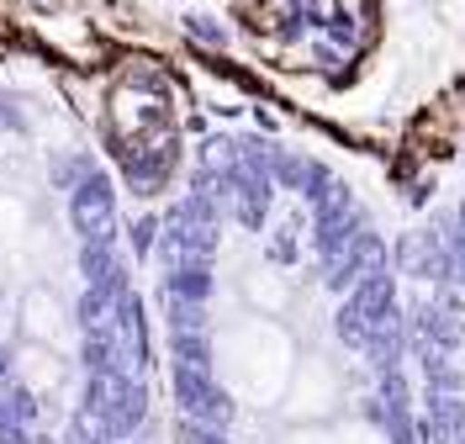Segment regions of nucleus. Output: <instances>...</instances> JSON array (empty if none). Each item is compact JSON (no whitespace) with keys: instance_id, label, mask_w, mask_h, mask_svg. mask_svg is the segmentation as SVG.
Wrapping results in <instances>:
<instances>
[{"instance_id":"obj_5","label":"nucleus","mask_w":465,"mask_h":444,"mask_svg":"<svg viewBox=\"0 0 465 444\" xmlns=\"http://www.w3.org/2000/svg\"><path fill=\"white\" fill-rule=\"evenodd\" d=\"M429 418H434V434L444 444H455L465 434V402L455 397V391H439L434 402H429Z\"/></svg>"},{"instance_id":"obj_9","label":"nucleus","mask_w":465,"mask_h":444,"mask_svg":"<svg viewBox=\"0 0 465 444\" xmlns=\"http://www.w3.org/2000/svg\"><path fill=\"white\" fill-rule=\"evenodd\" d=\"M185 439H191V444H228V434H223L217 423H191V429H185Z\"/></svg>"},{"instance_id":"obj_4","label":"nucleus","mask_w":465,"mask_h":444,"mask_svg":"<svg viewBox=\"0 0 465 444\" xmlns=\"http://www.w3.org/2000/svg\"><path fill=\"white\" fill-rule=\"evenodd\" d=\"M206 291H212L206 260H180V265H170V296H180V301H206Z\"/></svg>"},{"instance_id":"obj_2","label":"nucleus","mask_w":465,"mask_h":444,"mask_svg":"<svg viewBox=\"0 0 465 444\" xmlns=\"http://www.w3.org/2000/svg\"><path fill=\"white\" fill-rule=\"evenodd\" d=\"M74 228L85 233V243H112L116 238V202H112V180L106 175H85L74 191Z\"/></svg>"},{"instance_id":"obj_3","label":"nucleus","mask_w":465,"mask_h":444,"mask_svg":"<svg viewBox=\"0 0 465 444\" xmlns=\"http://www.w3.org/2000/svg\"><path fill=\"white\" fill-rule=\"evenodd\" d=\"M402 265H407V275L439 281V275H450V243H439L434 233H412L402 243Z\"/></svg>"},{"instance_id":"obj_11","label":"nucleus","mask_w":465,"mask_h":444,"mask_svg":"<svg viewBox=\"0 0 465 444\" xmlns=\"http://www.w3.org/2000/svg\"><path fill=\"white\" fill-rule=\"evenodd\" d=\"M460 222H465V207H460Z\"/></svg>"},{"instance_id":"obj_10","label":"nucleus","mask_w":465,"mask_h":444,"mask_svg":"<svg viewBox=\"0 0 465 444\" xmlns=\"http://www.w3.org/2000/svg\"><path fill=\"white\" fill-rule=\"evenodd\" d=\"M148 243H153V217H143V222L133 228V249H138V254H143Z\"/></svg>"},{"instance_id":"obj_1","label":"nucleus","mask_w":465,"mask_h":444,"mask_svg":"<svg viewBox=\"0 0 465 444\" xmlns=\"http://www.w3.org/2000/svg\"><path fill=\"white\" fill-rule=\"evenodd\" d=\"M174 397H180V408H185V418L191 423H228L232 413V402H228V391L212 381V370H196V365H174Z\"/></svg>"},{"instance_id":"obj_8","label":"nucleus","mask_w":465,"mask_h":444,"mask_svg":"<svg viewBox=\"0 0 465 444\" xmlns=\"http://www.w3.org/2000/svg\"><path fill=\"white\" fill-rule=\"evenodd\" d=\"M170 333H206L202 301H180V296H170Z\"/></svg>"},{"instance_id":"obj_7","label":"nucleus","mask_w":465,"mask_h":444,"mask_svg":"<svg viewBox=\"0 0 465 444\" xmlns=\"http://www.w3.org/2000/svg\"><path fill=\"white\" fill-rule=\"evenodd\" d=\"M174 365H196V370H212L206 333H174Z\"/></svg>"},{"instance_id":"obj_6","label":"nucleus","mask_w":465,"mask_h":444,"mask_svg":"<svg viewBox=\"0 0 465 444\" xmlns=\"http://www.w3.org/2000/svg\"><path fill=\"white\" fill-rule=\"evenodd\" d=\"M80 270H85L90 286H101V281H116V275H122L112 243H85V260H80Z\"/></svg>"}]
</instances>
